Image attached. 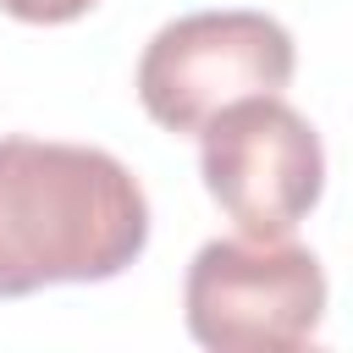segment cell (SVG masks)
<instances>
[{
	"mask_svg": "<svg viewBox=\"0 0 353 353\" xmlns=\"http://www.w3.org/2000/svg\"><path fill=\"white\" fill-rule=\"evenodd\" d=\"M143 248L149 193L110 149L0 138V298L110 281Z\"/></svg>",
	"mask_w": 353,
	"mask_h": 353,
	"instance_id": "cell-1",
	"label": "cell"
},
{
	"mask_svg": "<svg viewBox=\"0 0 353 353\" xmlns=\"http://www.w3.org/2000/svg\"><path fill=\"white\" fill-rule=\"evenodd\" d=\"M182 314L199 347L292 353L320 336L325 270L287 237H210L188 265Z\"/></svg>",
	"mask_w": 353,
	"mask_h": 353,
	"instance_id": "cell-2",
	"label": "cell"
},
{
	"mask_svg": "<svg viewBox=\"0 0 353 353\" xmlns=\"http://www.w3.org/2000/svg\"><path fill=\"white\" fill-rule=\"evenodd\" d=\"M298 44L265 11H193L165 22L138 55V99L165 132H204L226 105L281 94Z\"/></svg>",
	"mask_w": 353,
	"mask_h": 353,
	"instance_id": "cell-3",
	"label": "cell"
},
{
	"mask_svg": "<svg viewBox=\"0 0 353 353\" xmlns=\"http://www.w3.org/2000/svg\"><path fill=\"white\" fill-rule=\"evenodd\" d=\"M199 171L243 237H292V226L325 193L320 132L281 94L226 105L199 132Z\"/></svg>",
	"mask_w": 353,
	"mask_h": 353,
	"instance_id": "cell-4",
	"label": "cell"
},
{
	"mask_svg": "<svg viewBox=\"0 0 353 353\" xmlns=\"http://www.w3.org/2000/svg\"><path fill=\"white\" fill-rule=\"evenodd\" d=\"M99 0H0V11L6 17H17V22H33V28H55V22H77V17H88Z\"/></svg>",
	"mask_w": 353,
	"mask_h": 353,
	"instance_id": "cell-5",
	"label": "cell"
}]
</instances>
